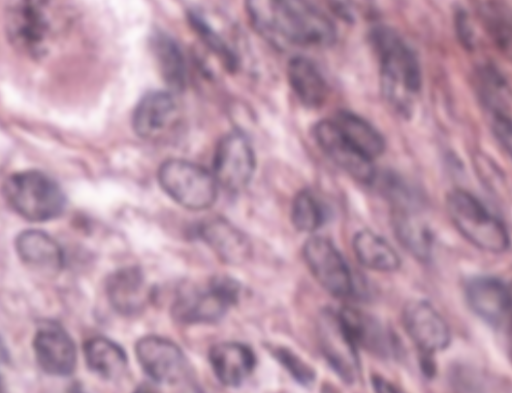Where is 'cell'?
<instances>
[{
	"label": "cell",
	"mask_w": 512,
	"mask_h": 393,
	"mask_svg": "<svg viewBox=\"0 0 512 393\" xmlns=\"http://www.w3.org/2000/svg\"><path fill=\"white\" fill-rule=\"evenodd\" d=\"M392 224L398 241L412 256L422 262L431 258L434 239L425 222L409 209H395Z\"/></svg>",
	"instance_id": "cell-22"
},
{
	"label": "cell",
	"mask_w": 512,
	"mask_h": 393,
	"mask_svg": "<svg viewBox=\"0 0 512 393\" xmlns=\"http://www.w3.org/2000/svg\"><path fill=\"white\" fill-rule=\"evenodd\" d=\"M317 336L320 350L335 374L346 384L355 383L360 375L359 347L338 311L331 308L321 311Z\"/></svg>",
	"instance_id": "cell-7"
},
{
	"label": "cell",
	"mask_w": 512,
	"mask_h": 393,
	"mask_svg": "<svg viewBox=\"0 0 512 393\" xmlns=\"http://www.w3.org/2000/svg\"><path fill=\"white\" fill-rule=\"evenodd\" d=\"M209 360L215 375L226 386L242 384L252 373L256 362L252 350L236 342L213 346L209 352Z\"/></svg>",
	"instance_id": "cell-18"
},
{
	"label": "cell",
	"mask_w": 512,
	"mask_h": 393,
	"mask_svg": "<svg viewBox=\"0 0 512 393\" xmlns=\"http://www.w3.org/2000/svg\"><path fill=\"white\" fill-rule=\"evenodd\" d=\"M200 235L218 256L231 264L244 262L251 252L246 236L223 218H213L200 226Z\"/></svg>",
	"instance_id": "cell-20"
},
{
	"label": "cell",
	"mask_w": 512,
	"mask_h": 393,
	"mask_svg": "<svg viewBox=\"0 0 512 393\" xmlns=\"http://www.w3.org/2000/svg\"><path fill=\"white\" fill-rule=\"evenodd\" d=\"M291 220L299 231L315 232L326 220V208L315 193L308 189L302 190L292 202Z\"/></svg>",
	"instance_id": "cell-27"
},
{
	"label": "cell",
	"mask_w": 512,
	"mask_h": 393,
	"mask_svg": "<svg viewBox=\"0 0 512 393\" xmlns=\"http://www.w3.org/2000/svg\"><path fill=\"white\" fill-rule=\"evenodd\" d=\"M238 284L227 277H216L203 289H189L180 294L173 312L187 323H205L220 319L238 298Z\"/></svg>",
	"instance_id": "cell-8"
},
{
	"label": "cell",
	"mask_w": 512,
	"mask_h": 393,
	"mask_svg": "<svg viewBox=\"0 0 512 393\" xmlns=\"http://www.w3.org/2000/svg\"><path fill=\"white\" fill-rule=\"evenodd\" d=\"M313 136L322 151L355 180L371 184L376 178L373 159L348 141L331 119L319 121Z\"/></svg>",
	"instance_id": "cell-11"
},
{
	"label": "cell",
	"mask_w": 512,
	"mask_h": 393,
	"mask_svg": "<svg viewBox=\"0 0 512 393\" xmlns=\"http://www.w3.org/2000/svg\"><path fill=\"white\" fill-rule=\"evenodd\" d=\"M331 120L342 135L369 158L374 159L384 151L385 142L382 135L355 113L338 111Z\"/></svg>",
	"instance_id": "cell-24"
},
{
	"label": "cell",
	"mask_w": 512,
	"mask_h": 393,
	"mask_svg": "<svg viewBox=\"0 0 512 393\" xmlns=\"http://www.w3.org/2000/svg\"><path fill=\"white\" fill-rule=\"evenodd\" d=\"M278 360L290 372L295 380L302 385H310L315 380V372L297 355L287 349H279L276 352Z\"/></svg>",
	"instance_id": "cell-28"
},
{
	"label": "cell",
	"mask_w": 512,
	"mask_h": 393,
	"mask_svg": "<svg viewBox=\"0 0 512 393\" xmlns=\"http://www.w3.org/2000/svg\"><path fill=\"white\" fill-rule=\"evenodd\" d=\"M465 296L471 310L493 327L508 321L511 292L508 283L494 276H477L465 287Z\"/></svg>",
	"instance_id": "cell-14"
},
{
	"label": "cell",
	"mask_w": 512,
	"mask_h": 393,
	"mask_svg": "<svg viewBox=\"0 0 512 393\" xmlns=\"http://www.w3.org/2000/svg\"><path fill=\"white\" fill-rule=\"evenodd\" d=\"M332 11L347 22H355L362 9V0H327Z\"/></svg>",
	"instance_id": "cell-29"
},
{
	"label": "cell",
	"mask_w": 512,
	"mask_h": 393,
	"mask_svg": "<svg viewBox=\"0 0 512 393\" xmlns=\"http://www.w3.org/2000/svg\"><path fill=\"white\" fill-rule=\"evenodd\" d=\"M419 363L421 371L423 372V375H425L427 378H432L436 371L435 363L432 359L431 353H425V352H419Z\"/></svg>",
	"instance_id": "cell-30"
},
{
	"label": "cell",
	"mask_w": 512,
	"mask_h": 393,
	"mask_svg": "<svg viewBox=\"0 0 512 393\" xmlns=\"http://www.w3.org/2000/svg\"><path fill=\"white\" fill-rule=\"evenodd\" d=\"M254 169V152L243 134L232 132L221 139L213 159L217 185L233 192L242 190L250 182Z\"/></svg>",
	"instance_id": "cell-10"
},
{
	"label": "cell",
	"mask_w": 512,
	"mask_h": 393,
	"mask_svg": "<svg viewBox=\"0 0 512 393\" xmlns=\"http://www.w3.org/2000/svg\"><path fill=\"white\" fill-rule=\"evenodd\" d=\"M289 84L299 99L308 108L320 107L327 96V83L308 58L298 56L290 60L287 67Z\"/></svg>",
	"instance_id": "cell-21"
},
{
	"label": "cell",
	"mask_w": 512,
	"mask_h": 393,
	"mask_svg": "<svg viewBox=\"0 0 512 393\" xmlns=\"http://www.w3.org/2000/svg\"><path fill=\"white\" fill-rule=\"evenodd\" d=\"M85 360L94 373L105 379H116L127 366L124 350L105 337L89 339L83 347Z\"/></svg>",
	"instance_id": "cell-25"
},
{
	"label": "cell",
	"mask_w": 512,
	"mask_h": 393,
	"mask_svg": "<svg viewBox=\"0 0 512 393\" xmlns=\"http://www.w3.org/2000/svg\"><path fill=\"white\" fill-rule=\"evenodd\" d=\"M106 293L113 308L121 314L139 313L146 305L149 288L138 268H122L110 275Z\"/></svg>",
	"instance_id": "cell-17"
},
{
	"label": "cell",
	"mask_w": 512,
	"mask_h": 393,
	"mask_svg": "<svg viewBox=\"0 0 512 393\" xmlns=\"http://www.w3.org/2000/svg\"><path fill=\"white\" fill-rule=\"evenodd\" d=\"M402 323L419 352L434 354L445 349L451 340L448 324L426 300L412 299L402 310Z\"/></svg>",
	"instance_id": "cell-12"
},
{
	"label": "cell",
	"mask_w": 512,
	"mask_h": 393,
	"mask_svg": "<svg viewBox=\"0 0 512 393\" xmlns=\"http://www.w3.org/2000/svg\"><path fill=\"white\" fill-rule=\"evenodd\" d=\"M68 20V0H7V37L19 52L32 58L53 49Z\"/></svg>",
	"instance_id": "cell-2"
},
{
	"label": "cell",
	"mask_w": 512,
	"mask_h": 393,
	"mask_svg": "<svg viewBox=\"0 0 512 393\" xmlns=\"http://www.w3.org/2000/svg\"><path fill=\"white\" fill-rule=\"evenodd\" d=\"M2 192L6 202L16 213L34 222L59 216L66 204L59 185L36 170L10 175L3 184Z\"/></svg>",
	"instance_id": "cell-5"
},
{
	"label": "cell",
	"mask_w": 512,
	"mask_h": 393,
	"mask_svg": "<svg viewBox=\"0 0 512 393\" xmlns=\"http://www.w3.org/2000/svg\"><path fill=\"white\" fill-rule=\"evenodd\" d=\"M136 356L146 374L161 384L178 383L188 372L187 359L181 349L162 337L140 339L136 344Z\"/></svg>",
	"instance_id": "cell-13"
},
{
	"label": "cell",
	"mask_w": 512,
	"mask_h": 393,
	"mask_svg": "<svg viewBox=\"0 0 512 393\" xmlns=\"http://www.w3.org/2000/svg\"><path fill=\"white\" fill-rule=\"evenodd\" d=\"M371 383L373 388L378 392H395L399 390L388 380L378 375L371 377Z\"/></svg>",
	"instance_id": "cell-31"
},
{
	"label": "cell",
	"mask_w": 512,
	"mask_h": 393,
	"mask_svg": "<svg viewBox=\"0 0 512 393\" xmlns=\"http://www.w3.org/2000/svg\"><path fill=\"white\" fill-rule=\"evenodd\" d=\"M370 40L379 61L383 93L401 112H409L421 87V71L412 49L386 26L371 31Z\"/></svg>",
	"instance_id": "cell-3"
},
{
	"label": "cell",
	"mask_w": 512,
	"mask_h": 393,
	"mask_svg": "<svg viewBox=\"0 0 512 393\" xmlns=\"http://www.w3.org/2000/svg\"><path fill=\"white\" fill-rule=\"evenodd\" d=\"M33 349L38 364L46 373L66 376L76 365V348L69 334L56 323H45L36 332Z\"/></svg>",
	"instance_id": "cell-15"
},
{
	"label": "cell",
	"mask_w": 512,
	"mask_h": 393,
	"mask_svg": "<svg viewBox=\"0 0 512 393\" xmlns=\"http://www.w3.org/2000/svg\"><path fill=\"white\" fill-rule=\"evenodd\" d=\"M250 12L262 31L305 47H328L336 40L333 22L309 0H251Z\"/></svg>",
	"instance_id": "cell-1"
},
{
	"label": "cell",
	"mask_w": 512,
	"mask_h": 393,
	"mask_svg": "<svg viewBox=\"0 0 512 393\" xmlns=\"http://www.w3.org/2000/svg\"><path fill=\"white\" fill-rule=\"evenodd\" d=\"M158 179L174 201L191 210L210 207L217 196V182L213 174L186 160L171 159L163 163Z\"/></svg>",
	"instance_id": "cell-6"
},
{
	"label": "cell",
	"mask_w": 512,
	"mask_h": 393,
	"mask_svg": "<svg viewBox=\"0 0 512 393\" xmlns=\"http://www.w3.org/2000/svg\"><path fill=\"white\" fill-rule=\"evenodd\" d=\"M179 119V108L173 95L167 92H152L138 103L132 124L141 138L156 141L173 131Z\"/></svg>",
	"instance_id": "cell-16"
},
{
	"label": "cell",
	"mask_w": 512,
	"mask_h": 393,
	"mask_svg": "<svg viewBox=\"0 0 512 393\" xmlns=\"http://www.w3.org/2000/svg\"><path fill=\"white\" fill-rule=\"evenodd\" d=\"M304 260L318 283L332 296L353 295L351 270L335 245L322 236L310 237L303 246Z\"/></svg>",
	"instance_id": "cell-9"
},
{
	"label": "cell",
	"mask_w": 512,
	"mask_h": 393,
	"mask_svg": "<svg viewBox=\"0 0 512 393\" xmlns=\"http://www.w3.org/2000/svg\"><path fill=\"white\" fill-rule=\"evenodd\" d=\"M352 248L357 260L366 268L379 272H394L401 265L399 255L381 236L363 229L354 234Z\"/></svg>",
	"instance_id": "cell-23"
},
{
	"label": "cell",
	"mask_w": 512,
	"mask_h": 393,
	"mask_svg": "<svg viewBox=\"0 0 512 393\" xmlns=\"http://www.w3.org/2000/svg\"><path fill=\"white\" fill-rule=\"evenodd\" d=\"M5 350L3 348V346L0 344V362H2L3 360H5Z\"/></svg>",
	"instance_id": "cell-32"
},
{
	"label": "cell",
	"mask_w": 512,
	"mask_h": 393,
	"mask_svg": "<svg viewBox=\"0 0 512 393\" xmlns=\"http://www.w3.org/2000/svg\"><path fill=\"white\" fill-rule=\"evenodd\" d=\"M15 247L20 259L40 272L57 273L63 267L62 248L43 231L33 229L20 233L16 238Z\"/></svg>",
	"instance_id": "cell-19"
},
{
	"label": "cell",
	"mask_w": 512,
	"mask_h": 393,
	"mask_svg": "<svg viewBox=\"0 0 512 393\" xmlns=\"http://www.w3.org/2000/svg\"><path fill=\"white\" fill-rule=\"evenodd\" d=\"M159 69L166 84L173 91H181L186 84V69L178 46L165 35H157L153 41Z\"/></svg>",
	"instance_id": "cell-26"
},
{
	"label": "cell",
	"mask_w": 512,
	"mask_h": 393,
	"mask_svg": "<svg viewBox=\"0 0 512 393\" xmlns=\"http://www.w3.org/2000/svg\"><path fill=\"white\" fill-rule=\"evenodd\" d=\"M446 204L455 228L471 244L491 253L509 249L510 237L505 223L474 195L455 189L448 194Z\"/></svg>",
	"instance_id": "cell-4"
}]
</instances>
